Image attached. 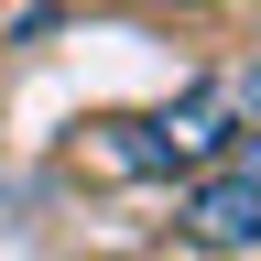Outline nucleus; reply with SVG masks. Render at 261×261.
Returning <instances> with one entry per match:
<instances>
[{"label":"nucleus","mask_w":261,"mask_h":261,"mask_svg":"<svg viewBox=\"0 0 261 261\" xmlns=\"http://www.w3.org/2000/svg\"><path fill=\"white\" fill-rule=\"evenodd\" d=\"M228 174H250V185H261V120L240 130V142H228Z\"/></svg>","instance_id":"obj_3"},{"label":"nucleus","mask_w":261,"mask_h":261,"mask_svg":"<svg viewBox=\"0 0 261 261\" xmlns=\"http://www.w3.org/2000/svg\"><path fill=\"white\" fill-rule=\"evenodd\" d=\"M174 228L196 250H261V185L250 174H185V196H174Z\"/></svg>","instance_id":"obj_2"},{"label":"nucleus","mask_w":261,"mask_h":261,"mask_svg":"<svg viewBox=\"0 0 261 261\" xmlns=\"http://www.w3.org/2000/svg\"><path fill=\"white\" fill-rule=\"evenodd\" d=\"M98 130L109 142H76V163H98V174H218L240 142V109H228V87H185L174 109L98 120Z\"/></svg>","instance_id":"obj_1"}]
</instances>
